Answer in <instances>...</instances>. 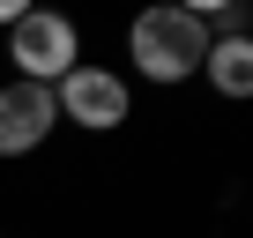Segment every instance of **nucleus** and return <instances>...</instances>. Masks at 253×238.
Masks as SVG:
<instances>
[{"label":"nucleus","mask_w":253,"mask_h":238,"mask_svg":"<svg viewBox=\"0 0 253 238\" xmlns=\"http://www.w3.org/2000/svg\"><path fill=\"white\" fill-rule=\"evenodd\" d=\"M126 60H134L142 82H194L201 60H209V30L194 8H142L126 23Z\"/></svg>","instance_id":"1"},{"label":"nucleus","mask_w":253,"mask_h":238,"mask_svg":"<svg viewBox=\"0 0 253 238\" xmlns=\"http://www.w3.org/2000/svg\"><path fill=\"white\" fill-rule=\"evenodd\" d=\"M52 127H60V104H52L45 82H8L0 89V157H30Z\"/></svg>","instance_id":"4"},{"label":"nucleus","mask_w":253,"mask_h":238,"mask_svg":"<svg viewBox=\"0 0 253 238\" xmlns=\"http://www.w3.org/2000/svg\"><path fill=\"white\" fill-rule=\"evenodd\" d=\"M201 82L216 89V97H253V30L246 38H216L209 45V60H201Z\"/></svg>","instance_id":"5"},{"label":"nucleus","mask_w":253,"mask_h":238,"mask_svg":"<svg viewBox=\"0 0 253 238\" xmlns=\"http://www.w3.org/2000/svg\"><path fill=\"white\" fill-rule=\"evenodd\" d=\"M52 104H60V119H75V127L112 134V127H126V112H134V89H126V75L82 60V67H67L52 82Z\"/></svg>","instance_id":"3"},{"label":"nucleus","mask_w":253,"mask_h":238,"mask_svg":"<svg viewBox=\"0 0 253 238\" xmlns=\"http://www.w3.org/2000/svg\"><path fill=\"white\" fill-rule=\"evenodd\" d=\"M23 15H30V8H23V0H0V30H15Z\"/></svg>","instance_id":"6"},{"label":"nucleus","mask_w":253,"mask_h":238,"mask_svg":"<svg viewBox=\"0 0 253 238\" xmlns=\"http://www.w3.org/2000/svg\"><path fill=\"white\" fill-rule=\"evenodd\" d=\"M8 60H15V82H45V89H52L67 67H82V38H75L67 15L30 8V15L8 30Z\"/></svg>","instance_id":"2"}]
</instances>
